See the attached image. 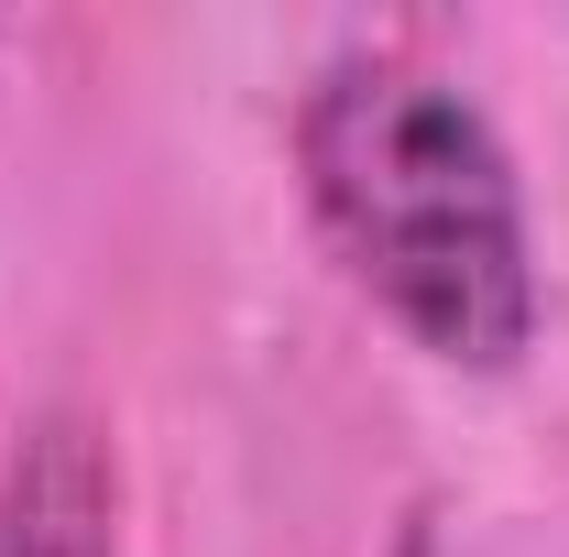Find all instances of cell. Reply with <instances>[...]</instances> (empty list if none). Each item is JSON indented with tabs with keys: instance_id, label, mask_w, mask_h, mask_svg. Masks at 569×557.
<instances>
[{
	"instance_id": "1",
	"label": "cell",
	"mask_w": 569,
	"mask_h": 557,
	"mask_svg": "<svg viewBox=\"0 0 569 557\" xmlns=\"http://www.w3.org/2000/svg\"><path fill=\"white\" fill-rule=\"evenodd\" d=\"M296 186L340 274L449 372L537 340V219L493 110L427 55L351 44L296 99Z\"/></svg>"
},
{
	"instance_id": "2",
	"label": "cell",
	"mask_w": 569,
	"mask_h": 557,
	"mask_svg": "<svg viewBox=\"0 0 569 557\" xmlns=\"http://www.w3.org/2000/svg\"><path fill=\"white\" fill-rule=\"evenodd\" d=\"M0 557H132L121 448L88 405H44L0 459Z\"/></svg>"
}]
</instances>
